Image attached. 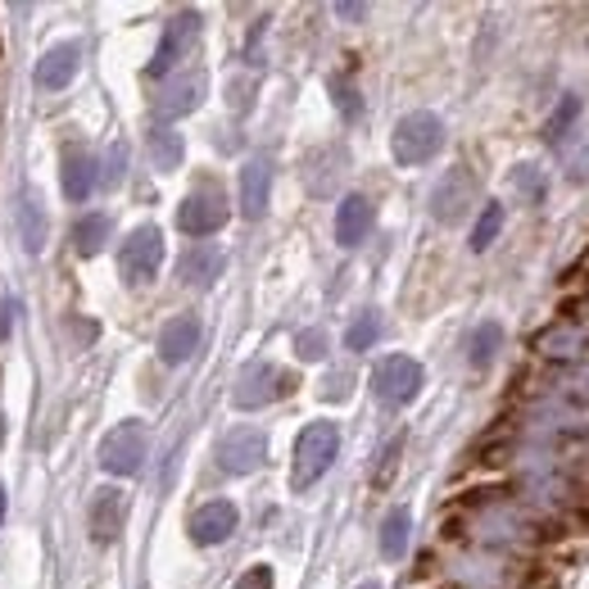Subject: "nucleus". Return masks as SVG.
<instances>
[{"instance_id": "14", "label": "nucleus", "mask_w": 589, "mask_h": 589, "mask_svg": "<svg viewBox=\"0 0 589 589\" xmlns=\"http://www.w3.org/2000/svg\"><path fill=\"white\" fill-rule=\"evenodd\" d=\"M200 317H190V313H177V317H168L164 322V332H159V359L164 363H186L195 350H200Z\"/></svg>"}, {"instance_id": "20", "label": "nucleus", "mask_w": 589, "mask_h": 589, "mask_svg": "<svg viewBox=\"0 0 589 589\" xmlns=\"http://www.w3.org/2000/svg\"><path fill=\"white\" fill-rule=\"evenodd\" d=\"M46 236H50V227H46V205L28 190L23 200H19V240H23L28 254H41V249H46Z\"/></svg>"}, {"instance_id": "23", "label": "nucleus", "mask_w": 589, "mask_h": 589, "mask_svg": "<svg viewBox=\"0 0 589 589\" xmlns=\"http://www.w3.org/2000/svg\"><path fill=\"white\" fill-rule=\"evenodd\" d=\"M181 155H186V146H181V132H173V127H155L150 132V159H155V168H164V173H173V168H181Z\"/></svg>"}, {"instance_id": "17", "label": "nucleus", "mask_w": 589, "mask_h": 589, "mask_svg": "<svg viewBox=\"0 0 589 589\" xmlns=\"http://www.w3.org/2000/svg\"><path fill=\"white\" fill-rule=\"evenodd\" d=\"M372 200L367 195H345L341 200V209H336V240L345 245V249H354V245H363L367 240V232H372Z\"/></svg>"}, {"instance_id": "9", "label": "nucleus", "mask_w": 589, "mask_h": 589, "mask_svg": "<svg viewBox=\"0 0 589 589\" xmlns=\"http://www.w3.org/2000/svg\"><path fill=\"white\" fill-rule=\"evenodd\" d=\"M195 41H200V14L181 10L173 23H164V41H159V50H155V59H150V78L173 73L177 63L190 55V46H195Z\"/></svg>"}, {"instance_id": "15", "label": "nucleus", "mask_w": 589, "mask_h": 589, "mask_svg": "<svg viewBox=\"0 0 589 589\" xmlns=\"http://www.w3.org/2000/svg\"><path fill=\"white\" fill-rule=\"evenodd\" d=\"M205 100V73H177L173 82H164V91L155 96V114L159 118H181V114H190L195 105Z\"/></svg>"}, {"instance_id": "12", "label": "nucleus", "mask_w": 589, "mask_h": 589, "mask_svg": "<svg viewBox=\"0 0 589 589\" xmlns=\"http://www.w3.org/2000/svg\"><path fill=\"white\" fill-rule=\"evenodd\" d=\"M232 531H236V503H227V499H209L190 512V540L195 544L214 549V544L232 540Z\"/></svg>"}, {"instance_id": "34", "label": "nucleus", "mask_w": 589, "mask_h": 589, "mask_svg": "<svg viewBox=\"0 0 589 589\" xmlns=\"http://www.w3.org/2000/svg\"><path fill=\"white\" fill-rule=\"evenodd\" d=\"M359 589H381V585H376V580H367V585H359Z\"/></svg>"}, {"instance_id": "18", "label": "nucleus", "mask_w": 589, "mask_h": 589, "mask_svg": "<svg viewBox=\"0 0 589 589\" xmlns=\"http://www.w3.org/2000/svg\"><path fill=\"white\" fill-rule=\"evenodd\" d=\"M268 195H273V168H268V159H249L245 173H240V214L245 218H264Z\"/></svg>"}, {"instance_id": "10", "label": "nucleus", "mask_w": 589, "mask_h": 589, "mask_svg": "<svg viewBox=\"0 0 589 589\" xmlns=\"http://www.w3.org/2000/svg\"><path fill=\"white\" fill-rule=\"evenodd\" d=\"M223 223H227V200H223L218 190H195V195H186L181 209H177V227L186 236H214Z\"/></svg>"}, {"instance_id": "1", "label": "nucleus", "mask_w": 589, "mask_h": 589, "mask_svg": "<svg viewBox=\"0 0 589 589\" xmlns=\"http://www.w3.org/2000/svg\"><path fill=\"white\" fill-rule=\"evenodd\" d=\"M341 453V426L336 422H308L295 440V468H291V485L308 490L313 481L326 477V468L336 463Z\"/></svg>"}, {"instance_id": "5", "label": "nucleus", "mask_w": 589, "mask_h": 589, "mask_svg": "<svg viewBox=\"0 0 589 589\" xmlns=\"http://www.w3.org/2000/svg\"><path fill=\"white\" fill-rule=\"evenodd\" d=\"M291 385H295V376H286L282 367H273V363H249V367L236 376L232 404H236L240 413L264 409V404H273L277 395H291Z\"/></svg>"}, {"instance_id": "6", "label": "nucleus", "mask_w": 589, "mask_h": 589, "mask_svg": "<svg viewBox=\"0 0 589 589\" xmlns=\"http://www.w3.org/2000/svg\"><path fill=\"white\" fill-rule=\"evenodd\" d=\"M472 200H477V177H472L463 164H458V168H449V173L435 181V190H431V218L444 223V227H453V223L468 218Z\"/></svg>"}, {"instance_id": "32", "label": "nucleus", "mask_w": 589, "mask_h": 589, "mask_svg": "<svg viewBox=\"0 0 589 589\" xmlns=\"http://www.w3.org/2000/svg\"><path fill=\"white\" fill-rule=\"evenodd\" d=\"M336 14H341V19H363L367 10H363V6H336Z\"/></svg>"}, {"instance_id": "2", "label": "nucleus", "mask_w": 589, "mask_h": 589, "mask_svg": "<svg viewBox=\"0 0 589 589\" xmlns=\"http://www.w3.org/2000/svg\"><path fill=\"white\" fill-rule=\"evenodd\" d=\"M444 146V122L426 109L418 114H404L395 122V137H390V155H395V164L404 168H418V164H431Z\"/></svg>"}, {"instance_id": "33", "label": "nucleus", "mask_w": 589, "mask_h": 589, "mask_svg": "<svg viewBox=\"0 0 589 589\" xmlns=\"http://www.w3.org/2000/svg\"><path fill=\"white\" fill-rule=\"evenodd\" d=\"M0 521H6V485H0Z\"/></svg>"}, {"instance_id": "13", "label": "nucleus", "mask_w": 589, "mask_h": 589, "mask_svg": "<svg viewBox=\"0 0 589 589\" xmlns=\"http://www.w3.org/2000/svg\"><path fill=\"white\" fill-rule=\"evenodd\" d=\"M82 50H78V41H59V46H50L41 59H37V87L41 91H63L73 78H78V59Z\"/></svg>"}, {"instance_id": "26", "label": "nucleus", "mask_w": 589, "mask_h": 589, "mask_svg": "<svg viewBox=\"0 0 589 589\" xmlns=\"http://www.w3.org/2000/svg\"><path fill=\"white\" fill-rule=\"evenodd\" d=\"M576 118H580V100H576V96H562V105H558L553 118L544 122V141H549V146H562V137L571 132Z\"/></svg>"}, {"instance_id": "21", "label": "nucleus", "mask_w": 589, "mask_h": 589, "mask_svg": "<svg viewBox=\"0 0 589 589\" xmlns=\"http://www.w3.org/2000/svg\"><path fill=\"white\" fill-rule=\"evenodd\" d=\"M409 531H413V517L409 508H390L385 521H381V558L400 562L409 553Z\"/></svg>"}, {"instance_id": "24", "label": "nucleus", "mask_w": 589, "mask_h": 589, "mask_svg": "<svg viewBox=\"0 0 589 589\" xmlns=\"http://www.w3.org/2000/svg\"><path fill=\"white\" fill-rule=\"evenodd\" d=\"M105 240H109V214H87V218H78V227H73V249H78L82 258L100 254Z\"/></svg>"}, {"instance_id": "29", "label": "nucleus", "mask_w": 589, "mask_h": 589, "mask_svg": "<svg viewBox=\"0 0 589 589\" xmlns=\"http://www.w3.org/2000/svg\"><path fill=\"white\" fill-rule=\"evenodd\" d=\"M512 181H517L521 190H527V195H531V205H540V200H544V181H540V177L531 173V164H521V168L512 173Z\"/></svg>"}, {"instance_id": "30", "label": "nucleus", "mask_w": 589, "mask_h": 589, "mask_svg": "<svg viewBox=\"0 0 589 589\" xmlns=\"http://www.w3.org/2000/svg\"><path fill=\"white\" fill-rule=\"evenodd\" d=\"M236 589H273V567H268V562L249 567V571L236 580Z\"/></svg>"}, {"instance_id": "4", "label": "nucleus", "mask_w": 589, "mask_h": 589, "mask_svg": "<svg viewBox=\"0 0 589 589\" xmlns=\"http://www.w3.org/2000/svg\"><path fill=\"white\" fill-rule=\"evenodd\" d=\"M146 449H150L146 426L141 422H122V426H114L100 440V468L109 477H137L141 463H146Z\"/></svg>"}, {"instance_id": "22", "label": "nucleus", "mask_w": 589, "mask_h": 589, "mask_svg": "<svg viewBox=\"0 0 589 589\" xmlns=\"http://www.w3.org/2000/svg\"><path fill=\"white\" fill-rule=\"evenodd\" d=\"M499 350H503V326L499 322H477L472 336H468V363L472 367H490Z\"/></svg>"}, {"instance_id": "8", "label": "nucleus", "mask_w": 589, "mask_h": 589, "mask_svg": "<svg viewBox=\"0 0 589 589\" xmlns=\"http://www.w3.org/2000/svg\"><path fill=\"white\" fill-rule=\"evenodd\" d=\"M164 264V232L159 227H137L132 236H127L122 254H118V268L127 282H150Z\"/></svg>"}, {"instance_id": "28", "label": "nucleus", "mask_w": 589, "mask_h": 589, "mask_svg": "<svg viewBox=\"0 0 589 589\" xmlns=\"http://www.w3.org/2000/svg\"><path fill=\"white\" fill-rule=\"evenodd\" d=\"M295 354H300L304 363L326 359V332H322V326H313V332H300V336H295Z\"/></svg>"}, {"instance_id": "25", "label": "nucleus", "mask_w": 589, "mask_h": 589, "mask_svg": "<svg viewBox=\"0 0 589 589\" xmlns=\"http://www.w3.org/2000/svg\"><path fill=\"white\" fill-rule=\"evenodd\" d=\"M376 336H381V313H372V308H367V313H359V317H354V326L345 332V350H354V354H359V350H372V345H376Z\"/></svg>"}, {"instance_id": "7", "label": "nucleus", "mask_w": 589, "mask_h": 589, "mask_svg": "<svg viewBox=\"0 0 589 589\" xmlns=\"http://www.w3.org/2000/svg\"><path fill=\"white\" fill-rule=\"evenodd\" d=\"M264 458H268V435L264 431H254V426H236L223 435L218 444V468L227 477H249L264 468Z\"/></svg>"}, {"instance_id": "31", "label": "nucleus", "mask_w": 589, "mask_h": 589, "mask_svg": "<svg viewBox=\"0 0 589 589\" xmlns=\"http://www.w3.org/2000/svg\"><path fill=\"white\" fill-rule=\"evenodd\" d=\"M14 313H23V304L10 295L6 304H0V336H10V326H14Z\"/></svg>"}, {"instance_id": "27", "label": "nucleus", "mask_w": 589, "mask_h": 589, "mask_svg": "<svg viewBox=\"0 0 589 589\" xmlns=\"http://www.w3.org/2000/svg\"><path fill=\"white\" fill-rule=\"evenodd\" d=\"M499 227H503V205H499V200H490V205L481 209L477 227H472V249H477V254H481V249H490V245H494V236H499Z\"/></svg>"}, {"instance_id": "11", "label": "nucleus", "mask_w": 589, "mask_h": 589, "mask_svg": "<svg viewBox=\"0 0 589 589\" xmlns=\"http://www.w3.org/2000/svg\"><path fill=\"white\" fill-rule=\"evenodd\" d=\"M127 521V494L118 485H100L91 494V512H87V527H91V540L96 544H114L118 531Z\"/></svg>"}, {"instance_id": "19", "label": "nucleus", "mask_w": 589, "mask_h": 589, "mask_svg": "<svg viewBox=\"0 0 589 589\" xmlns=\"http://www.w3.org/2000/svg\"><path fill=\"white\" fill-rule=\"evenodd\" d=\"M96 168H100V164H96L91 155H69V159H63L59 181H63V195H69L73 205L91 200V190L100 186V173H96Z\"/></svg>"}, {"instance_id": "3", "label": "nucleus", "mask_w": 589, "mask_h": 589, "mask_svg": "<svg viewBox=\"0 0 589 589\" xmlns=\"http://www.w3.org/2000/svg\"><path fill=\"white\" fill-rule=\"evenodd\" d=\"M422 363L418 359H409V354H390V359H381L376 363V372H372V390H376V400L381 404H390V409H404V404H413L418 395H422Z\"/></svg>"}, {"instance_id": "16", "label": "nucleus", "mask_w": 589, "mask_h": 589, "mask_svg": "<svg viewBox=\"0 0 589 589\" xmlns=\"http://www.w3.org/2000/svg\"><path fill=\"white\" fill-rule=\"evenodd\" d=\"M223 268H227V258H223L218 245H195V249L181 254L177 277H181L186 286H195V291H209V286L223 277Z\"/></svg>"}]
</instances>
